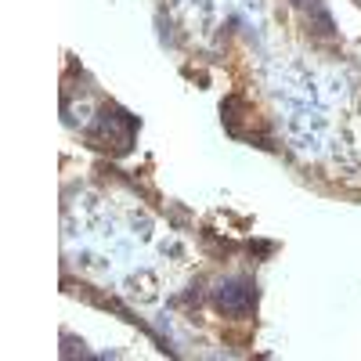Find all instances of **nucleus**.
<instances>
[{
	"instance_id": "f257e3e1",
	"label": "nucleus",
	"mask_w": 361,
	"mask_h": 361,
	"mask_svg": "<svg viewBox=\"0 0 361 361\" xmlns=\"http://www.w3.org/2000/svg\"><path fill=\"white\" fill-rule=\"evenodd\" d=\"M134 130H137V119L130 112H123L119 105H105L94 119V127H90V141H94V148H112L119 156L134 145Z\"/></svg>"
},
{
	"instance_id": "f03ea898",
	"label": "nucleus",
	"mask_w": 361,
	"mask_h": 361,
	"mask_svg": "<svg viewBox=\"0 0 361 361\" xmlns=\"http://www.w3.org/2000/svg\"><path fill=\"white\" fill-rule=\"evenodd\" d=\"M214 304L228 318H246L257 307V282L253 279H224L214 289Z\"/></svg>"
},
{
	"instance_id": "7ed1b4c3",
	"label": "nucleus",
	"mask_w": 361,
	"mask_h": 361,
	"mask_svg": "<svg viewBox=\"0 0 361 361\" xmlns=\"http://www.w3.org/2000/svg\"><path fill=\"white\" fill-rule=\"evenodd\" d=\"M293 4L307 15V22L318 25V33H322V37H333V18H329V11L322 8V0H293Z\"/></svg>"
}]
</instances>
